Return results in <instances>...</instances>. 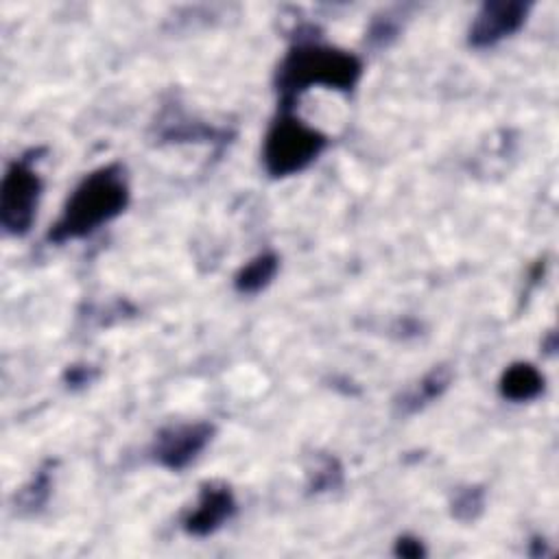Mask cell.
I'll list each match as a JSON object with an SVG mask.
<instances>
[{
    "label": "cell",
    "mask_w": 559,
    "mask_h": 559,
    "mask_svg": "<svg viewBox=\"0 0 559 559\" xmlns=\"http://www.w3.org/2000/svg\"><path fill=\"white\" fill-rule=\"evenodd\" d=\"M131 199L122 164H105L87 173L68 194L59 218L48 229V242L63 245L81 240L118 218Z\"/></svg>",
    "instance_id": "1"
},
{
    "label": "cell",
    "mask_w": 559,
    "mask_h": 559,
    "mask_svg": "<svg viewBox=\"0 0 559 559\" xmlns=\"http://www.w3.org/2000/svg\"><path fill=\"white\" fill-rule=\"evenodd\" d=\"M362 76V61L343 48L317 39H299L288 48L275 70L280 109H295L310 87L352 92Z\"/></svg>",
    "instance_id": "2"
},
{
    "label": "cell",
    "mask_w": 559,
    "mask_h": 559,
    "mask_svg": "<svg viewBox=\"0 0 559 559\" xmlns=\"http://www.w3.org/2000/svg\"><path fill=\"white\" fill-rule=\"evenodd\" d=\"M325 146V133L304 122L295 109H280L264 135L262 164L273 179H284L306 170Z\"/></svg>",
    "instance_id": "3"
},
{
    "label": "cell",
    "mask_w": 559,
    "mask_h": 559,
    "mask_svg": "<svg viewBox=\"0 0 559 559\" xmlns=\"http://www.w3.org/2000/svg\"><path fill=\"white\" fill-rule=\"evenodd\" d=\"M37 151L15 157L2 177L0 183V225L9 236H24L31 231L39 197H41V177L35 170Z\"/></svg>",
    "instance_id": "4"
},
{
    "label": "cell",
    "mask_w": 559,
    "mask_h": 559,
    "mask_svg": "<svg viewBox=\"0 0 559 559\" xmlns=\"http://www.w3.org/2000/svg\"><path fill=\"white\" fill-rule=\"evenodd\" d=\"M214 426L207 421H179L164 426L153 443L151 459L173 472L186 469L212 441Z\"/></svg>",
    "instance_id": "5"
},
{
    "label": "cell",
    "mask_w": 559,
    "mask_h": 559,
    "mask_svg": "<svg viewBox=\"0 0 559 559\" xmlns=\"http://www.w3.org/2000/svg\"><path fill=\"white\" fill-rule=\"evenodd\" d=\"M531 11V2L522 0H491L485 2L467 31V44L472 48H491L498 41L518 33Z\"/></svg>",
    "instance_id": "6"
},
{
    "label": "cell",
    "mask_w": 559,
    "mask_h": 559,
    "mask_svg": "<svg viewBox=\"0 0 559 559\" xmlns=\"http://www.w3.org/2000/svg\"><path fill=\"white\" fill-rule=\"evenodd\" d=\"M236 507V496L227 483L207 480L201 485L197 504L183 515L181 528L192 537H207L234 518Z\"/></svg>",
    "instance_id": "7"
},
{
    "label": "cell",
    "mask_w": 559,
    "mask_h": 559,
    "mask_svg": "<svg viewBox=\"0 0 559 559\" xmlns=\"http://www.w3.org/2000/svg\"><path fill=\"white\" fill-rule=\"evenodd\" d=\"M450 382H452V369L448 365H435L421 380H417L408 391L400 395L395 406L402 415H413L424 406H428L430 402L439 400L450 386Z\"/></svg>",
    "instance_id": "8"
},
{
    "label": "cell",
    "mask_w": 559,
    "mask_h": 559,
    "mask_svg": "<svg viewBox=\"0 0 559 559\" xmlns=\"http://www.w3.org/2000/svg\"><path fill=\"white\" fill-rule=\"evenodd\" d=\"M498 391L504 400L511 402H531L542 395L544 391V376L533 362H513L509 365L500 380H498Z\"/></svg>",
    "instance_id": "9"
},
{
    "label": "cell",
    "mask_w": 559,
    "mask_h": 559,
    "mask_svg": "<svg viewBox=\"0 0 559 559\" xmlns=\"http://www.w3.org/2000/svg\"><path fill=\"white\" fill-rule=\"evenodd\" d=\"M280 271V258L273 251L258 253L234 275V286L242 295H255L264 290Z\"/></svg>",
    "instance_id": "10"
},
{
    "label": "cell",
    "mask_w": 559,
    "mask_h": 559,
    "mask_svg": "<svg viewBox=\"0 0 559 559\" xmlns=\"http://www.w3.org/2000/svg\"><path fill=\"white\" fill-rule=\"evenodd\" d=\"M50 472H52L50 463H48V465H41V467L35 472V476L31 478V483H28L26 487H22V491L15 496L20 511L35 513V511H39V509L46 504V500H48V496H50V485H52Z\"/></svg>",
    "instance_id": "11"
},
{
    "label": "cell",
    "mask_w": 559,
    "mask_h": 559,
    "mask_svg": "<svg viewBox=\"0 0 559 559\" xmlns=\"http://www.w3.org/2000/svg\"><path fill=\"white\" fill-rule=\"evenodd\" d=\"M483 507H485V489L476 485H467L454 493L450 502V513L459 522H474L483 513Z\"/></svg>",
    "instance_id": "12"
},
{
    "label": "cell",
    "mask_w": 559,
    "mask_h": 559,
    "mask_svg": "<svg viewBox=\"0 0 559 559\" xmlns=\"http://www.w3.org/2000/svg\"><path fill=\"white\" fill-rule=\"evenodd\" d=\"M308 478H310V489L319 493V491H330L338 487L343 480V472L334 456H319L314 467L308 469Z\"/></svg>",
    "instance_id": "13"
},
{
    "label": "cell",
    "mask_w": 559,
    "mask_h": 559,
    "mask_svg": "<svg viewBox=\"0 0 559 559\" xmlns=\"http://www.w3.org/2000/svg\"><path fill=\"white\" fill-rule=\"evenodd\" d=\"M400 33V22L393 15H384V17H376L367 31V41L369 46L382 48L389 46Z\"/></svg>",
    "instance_id": "14"
},
{
    "label": "cell",
    "mask_w": 559,
    "mask_h": 559,
    "mask_svg": "<svg viewBox=\"0 0 559 559\" xmlns=\"http://www.w3.org/2000/svg\"><path fill=\"white\" fill-rule=\"evenodd\" d=\"M393 552H395L397 557L419 559V557L426 555V548H424L421 539H417V537H413V535H402V537H397Z\"/></svg>",
    "instance_id": "15"
},
{
    "label": "cell",
    "mask_w": 559,
    "mask_h": 559,
    "mask_svg": "<svg viewBox=\"0 0 559 559\" xmlns=\"http://www.w3.org/2000/svg\"><path fill=\"white\" fill-rule=\"evenodd\" d=\"M92 380V373H90V367H70L66 371V382L76 386V384H87Z\"/></svg>",
    "instance_id": "16"
}]
</instances>
